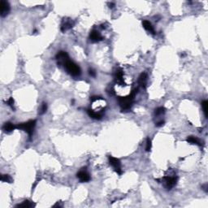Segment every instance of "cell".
<instances>
[{
    "label": "cell",
    "mask_w": 208,
    "mask_h": 208,
    "mask_svg": "<svg viewBox=\"0 0 208 208\" xmlns=\"http://www.w3.org/2000/svg\"><path fill=\"white\" fill-rule=\"evenodd\" d=\"M165 111H166V109L163 107V106H160V107H158V108H156L155 110V117H160L161 115H163L165 113Z\"/></svg>",
    "instance_id": "e0dca14e"
},
{
    "label": "cell",
    "mask_w": 208,
    "mask_h": 208,
    "mask_svg": "<svg viewBox=\"0 0 208 208\" xmlns=\"http://www.w3.org/2000/svg\"><path fill=\"white\" fill-rule=\"evenodd\" d=\"M76 177L80 180V182H88L90 181V177H89V173L84 171V170L80 171L76 174Z\"/></svg>",
    "instance_id": "30bf717a"
},
{
    "label": "cell",
    "mask_w": 208,
    "mask_h": 208,
    "mask_svg": "<svg viewBox=\"0 0 208 208\" xmlns=\"http://www.w3.org/2000/svg\"><path fill=\"white\" fill-rule=\"evenodd\" d=\"M87 113L88 115L94 120H101L102 117V112H98V111H94L91 109H88L87 110Z\"/></svg>",
    "instance_id": "7c38bea8"
},
{
    "label": "cell",
    "mask_w": 208,
    "mask_h": 208,
    "mask_svg": "<svg viewBox=\"0 0 208 208\" xmlns=\"http://www.w3.org/2000/svg\"><path fill=\"white\" fill-rule=\"evenodd\" d=\"M74 23L70 19H63L61 25V31L65 32L73 27Z\"/></svg>",
    "instance_id": "ba28073f"
},
{
    "label": "cell",
    "mask_w": 208,
    "mask_h": 208,
    "mask_svg": "<svg viewBox=\"0 0 208 208\" xmlns=\"http://www.w3.org/2000/svg\"><path fill=\"white\" fill-rule=\"evenodd\" d=\"M137 89H134L132 93H130L129 95L126 96V97H119L118 98V101H119V104H120V107L123 111L125 110H128L130 109V107L132 106V103H133V99L136 96V94L137 93Z\"/></svg>",
    "instance_id": "6da1fadb"
},
{
    "label": "cell",
    "mask_w": 208,
    "mask_h": 208,
    "mask_svg": "<svg viewBox=\"0 0 208 208\" xmlns=\"http://www.w3.org/2000/svg\"><path fill=\"white\" fill-rule=\"evenodd\" d=\"M187 142L190 144H195V145H198V146H201V142L197 138V137H189L187 138Z\"/></svg>",
    "instance_id": "ac0fdd59"
},
{
    "label": "cell",
    "mask_w": 208,
    "mask_h": 208,
    "mask_svg": "<svg viewBox=\"0 0 208 208\" xmlns=\"http://www.w3.org/2000/svg\"><path fill=\"white\" fill-rule=\"evenodd\" d=\"M35 125L36 120H29V121H27V122L21 123V124L16 125V128L25 131L29 134V136L31 137V136L33 135V129H34Z\"/></svg>",
    "instance_id": "3957f363"
},
{
    "label": "cell",
    "mask_w": 208,
    "mask_h": 208,
    "mask_svg": "<svg viewBox=\"0 0 208 208\" xmlns=\"http://www.w3.org/2000/svg\"><path fill=\"white\" fill-rule=\"evenodd\" d=\"M89 39L93 42H98L103 39L102 35L97 31V30H92L89 33Z\"/></svg>",
    "instance_id": "9c48e42d"
},
{
    "label": "cell",
    "mask_w": 208,
    "mask_h": 208,
    "mask_svg": "<svg viewBox=\"0 0 208 208\" xmlns=\"http://www.w3.org/2000/svg\"><path fill=\"white\" fill-rule=\"evenodd\" d=\"M1 181H2L3 182L12 183V177H10L9 175L4 174V175H2V176H1Z\"/></svg>",
    "instance_id": "d6986e66"
},
{
    "label": "cell",
    "mask_w": 208,
    "mask_h": 208,
    "mask_svg": "<svg viewBox=\"0 0 208 208\" xmlns=\"http://www.w3.org/2000/svg\"><path fill=\"white\" fill-rule=\"evenodd\" d=\"M123 76H124V72H123L122 69L119 68L115 71L114 77H115V80H116L117 83H119L120 85H125L124 82V79H123Z\"/></svg>",
    "instance_id": "8fae6325"
},
{
    "label": "cell",
    "mask_w": 208,
    "mask_h": 208,
    "mask_svg": "<svg viewBox=\"0 0 208 208\" xmlns=\"http://www.w3.org/2000/svg\"><path fill=\"white\" fill-rule=\"evenodd\" d=\"M108 6L110 8H113L115 7V3H108Z\"/></svg>",
    "instance_id": "83f0119b"
},
{
    "label": "cell",
    "mask_w": 208,
    "mask_h": 208,
    "mask_svg": "<svg viewBox=\"0 0 208 208\" xmlns=\"http://www.w3.org/2000/svg\"><path fill=\"white\" fill-rule=\"evenodd\" d=\"M15 128H16V125H14L12 123H11V122H6L4 124H3V130L6 132V133H11V132H12Z\"/></svg>",
    "instance_id": "4fadbf2b"
},
{
    "label": "cell",
    "mask_w": 208,
    "mask_h": 208,
    "mask_svg": "<svg viewBox=\"0 0 208 208\" xmlns=\"http://www.w3.org/2000/svg\"><path fill=\"white\" fill-rule=\"evenodd\" d=\"M142 26L144 27V29H145L146 30L151 33L152 34H155L154 28H153V26H152V25H151V23L150 22V21H148V20H143V21H142Z\"/></svg>",
    "instance_id": "5bb4252c"
},
{
    "label": "cell",
    "mask_w": 208,
    "mask_h": 208,
    "mask_svg": "<svg viewBox=\"0 0 208 208\" xmlns=\"http://www.w3.org/2000/svg\"><path fill=\"white\" fill-rule=\"evenodd\" d=\"M163 182H164V186L168 190H172L174 186L177 185V177L176 176H166L163 178Z\"/></svg>",
    "instance_id": "277c9868"
},
{
    "label": "cell",
    "mask_w": 208,
    "mask_h": 208,
    "mask_svg": "<svg viewBox=\"0 0 208 208\" xmlns=\"http://www.w3.org/2000/svg\"><path fill=\"white\" fill-rule=\"evenodd\" d=\"M164 123H165V122H164V120H159V121H157V122L155 123V126H156V127H161V126H163V125H164Z\"/></svg>",
    "instance_id": "cb8c5ba5"
},
{
    "label": "cell",
    "mask_w": 208,
    "mask_h": 208,
    "mask_svg": "<svg viewBox=\"0 0 208 208\" xmlns=\"http://www.w3.org/2000/svg\"><path fill=\"white\" fill-rule=\"evenodd\" d=\"M89 76H93V77L96 76V72H95V71H94L93 69H92V68H89Z\"/></svg>",
    "instance_id": "d4e9b609"
},
{
    "label": "cell",
    "mask_w": 208,
    "mask_h": 208,
    "mask_svg": "<svg viewBox=\"0 0 208 208\" xmlns=\"http://www.w3.org/2000/svg\"><path fill=\"white\" fill-rule=\"evenodd\" d=\"M146 80H147V74L146 72H142L138 78V83L142 86V88H146Z\"/></svg>",
    "instance_id": "9a60e30c"
},
{
    "label": "cell",
    "mask_w": 208,
    "mask_h": 208,
    "mask_svg": "<svg viewBox=\"0 0 208 208\" xmlns=\"http://www.w3.org/2000/svg\"><path fill=\"white\" fill-rule=\"evenodd\" d=\"M46 110H47V104H46V102H42V106H41L39 113H40L41 115H42V114H44L45 112L46 111Z\"/></svg>",
    "instance_id": "44dd1931"
},
{
    "label": "cell",
    "mask_w": 208,
    "mask_h": 208,
    "mask_svg": "<svg viewBox=\"0 0 208 208\" xmlns=\"http://www.w3.org/2000/svg\"><path fill=\"white\" fill-rule=\"evenodd\" d=\"M55 59L58 60V66L61 65V64H65L67 61H68V55L66 51H59L55 56Z\"/></svg>",
    "instance_id": "8992f818"
},
{
    "label": "cell",
    "mask_w": 208,
    "mask_h": 208,
    "mask_svg": "<svg viewBox=\"0 0 208 208\" xmlns=\"http://www.w3.org/2000/svg\"><path fill=\"white\" fill-rule=\"evenodd\" d=\"M108 160H109V163L113 167V168L115 169V172L118 173L119 175H121L122 174V169H121L120 160L119 159H117V158L113 157V156H109Z\"/></svg>",
    "instance_id": "5b68a950"
},
{
    "label": "cell",
    "mask_w": 208,
    "mask_h": 208,
    "mask_svg": "<svg viewBox=\"0 0 208 208\" xmlns=\"http://www.w3.org/2000/svg\"><path fill=\"white\" fill-rule=\"evenodd\" d=\"M8 106H10L12 107V110H15V108H14V99L13 98H10L8 99Z\"/></svg>",
    "instance_id": "603a6c76"
},
{
    "label": "cell",
    "mask_w": 208,
    "mask_h": 208,
    "mask_svg": "<svg viewBox=\"0 0 208 208\" xmlns=\"http://www.w3.org/2000/svg\"><path fill=\"white\" fill-rule=\"evenodd\" d=\"M64 67L68 73H69L72 76H78L80 75V68L79 66L71 60L67 61L64 64Z\"/></svg>",
    "instance_id": "7a4b0ae2"
},
{
    "label": "cell",
    "mask_w": 208,
    "mask_h": 208,
    "mask_svg": "<svg viewBox=\"0 0 208 208\" xmlns=\"http://www.w3.org/2000/svg\"><path fill=\"white\" fill-rule=\"evenodd\" d=\"M107 93H109L110 95H114L115 94V90H114V89L111 88L110 89H107Z\"/></svg>",
    "instance_id": "484cf974"
},
{
    "label": "cell",
    "mask_w": 208,
    "mask_h": 208,
    "mask_svg": "<svg viewBox=\"0 0 208 208\" xmlns=\"http://www.w3.org/2000/svg\"><path fill=\"white\" fill-rule=\"evenodd\" d=\"M34 206H35V204H33L32 202H30V201H29V200H25L22 203L18 204V205H16V207L30 208V207H33Z\"/></svg>",
    "instance_id": "2e32d148"
},
{
    "label": "cell",
    "mask_w": 208,
    "mask_h": 208,
    "mask_svg": "<svg viewBox=\"0 0 208 208\" xmlns=\"http://www.w3.org/2000/svg\"><path fill=\"white\" fill-rule=\"evenodd\" d=\"M202 106L203 109L204 115L206 116V118H207V110H208V102L207 100H204L203 102H202Z\"/></svg>",
    "instance_id": "ffe728a7"
},
{
    "label": "cell",
    "mask_w": 208,
    "mask_h": 208,
    "mask_svg": "<svg viewBox=\"0 0 208 208\" xmlns=\"http://www.w3.org/2000/svg\"><path fill=\"white\" fill-rule=\"evenodd\" d=\"M0 7H1V12H0L1 13V16L2 17L7 16L9 12H10V5H9L7 1L2 0Z\"/></svg>",
    "instance_id": "52a82bcc"
},
{
    "label": "cell",
    "mask_w": 208,
    "mask_h": 208,
    "mask_svg": "<svg viewBox=\"0 0 208 208\" xmlns=\"http://www.w3.org/2000/svg\"><path fill=\"white\" fill-rule=\"evenodd\" d=\"M151 146H152V143H151V140L147 137L146 139V151H151Z\"/></svg>",
    "instance_id": "7402d4cb"
},
{
    "label": "cell",
    "mask_w": 208,
    "mask_h": 208,
    "mask_svg": "<svg viewBox=\"0 0 208 208\" xmlns=\"http://www.w3.org/2000/svg\"><path fill=\"white\" fill-rule=\"evenodd\" d=\"M202 187L203 188V190H205V191H206V192H207V188H208L207 184H205V185H203L202 186Z\"/></svg>",
    "instance_id": "4316f807"
}]
</instances>
